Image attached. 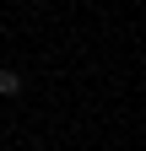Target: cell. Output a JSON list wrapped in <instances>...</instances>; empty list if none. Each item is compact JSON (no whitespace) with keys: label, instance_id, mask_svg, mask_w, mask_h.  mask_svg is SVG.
I'll return each instance as SVG.
<instances>
[{"label":"cell","instance_id":"1","mask_svg":"<svg viewBox=\"0 0 146 151\" xmlns=\"http://www.w3.org/2000/svg\"><path fill=\"white\" fill-rule=\"evenodd\" d=\"M22 86H27L22 76H16L11 65H0V97H22Z\"/></svg>","mask_w":146,"mask_h":151}]
</instances>
